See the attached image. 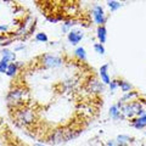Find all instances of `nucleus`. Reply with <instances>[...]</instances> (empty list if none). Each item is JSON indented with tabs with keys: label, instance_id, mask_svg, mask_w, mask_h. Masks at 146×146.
Here are the masks:
<instances>
[{
	"label": "nucleus",
	"instance_id": "obj_25",
	"mask_svg": "<svg viewBox=\"0 0 146 146\" xmlns=\"http://www.w3.org/2000/svg\"><path fill=\"white\" fill-rule=\"evenodd\" d=\"M9 31V26H0V32H4V33H6Z\"/></svg>",
	"mask_w": 146,
	"mask_h": 146
},
{
	"label": "nucleus",
	"instance_id": "obj_22",
	"mask_svg": "<svg viewBox=\"0 0 146 146\" xmlns=\"http://www.w3.org/2000/svg\"><path fill=\"white\" fill-rule=\"evenodd\" d=\"M94 50H95V51H96L98 54H100V55H104L105 54V48H104V45L102 44H94Z\"/></svg>",
	"mask_w": 146,
	"mask_h": 146
},
{
	"label": "nucleus",
	"instance_id": "obj_17",
	"mask_svg": "<svg viewBox=\"0 0 146 146\" xmlns=\"http://www.w3.org/2000/svg\"><path fill=\"white\" fill-rule=\"evenodd\" d=\"M131 138L130 136H127V135H118L117 136V140H116V144L117 146H127L128 141H130Z\"/></svg>",
	"mask_w": 146,
	"mask_h": 146
},
{
	"label": "nucleus",
	"instance_id": "obj_4",
	"mask_svg": "<svg viewBox=\"0 0 146 146\" xmlns=\"http://www.w3.org/2000/svg\"><path fill=\"white\" fill-rule=\"evenodd\" d=\"M16 122H20L22 125H31L35 121V113L28 106H22L15 110Z\"/></svg>",
	"mask_w": 146,
	"mask_h": 146
},
{
	"label": "nucleus",
	"instance_id": "obj_16",
	"mask_svg": "<svg viewBox=\"0 0 146 146\" xmlns=\"http://www.w3.org/2000/svg\"><path fill=\"white\" fill-rule=\"evenodd\" d=\"M74 55L78 60H82V61H85L86 60V52H85V49L82 48V46H78L76 50H74Z\"/></svg>",
	"mask_w": 146,
	"mask_h": 146
},
{
	"label": "nucleus",
	"instance_id": "obj_23",
	"mask_svg": "<svg viewBox=\"0 0 146 146\" xmlns=\"http://www.w3.org/2000/svg\"><path fill=\"white\" fill-rule=\"evenodd\" d=\"M7 67H9V62L0 60V73H6Z\"/></svg>",
	"mask_w": 146,
	"mask_h": 146
},
{
	"label": "nucleus",
	"instance_id": "obj_9",
	"mask_svg": "<svg viewBox=\"0 0 146 146\" xmlns=\"http://www.w3.org/2000/svg\"><path fill=\"white\" fill-rule=\"evenodd\" d=\"M99 73H100V77H101V80L104 84L110 85L111 83V78H110V74H108V65H104L99 68Z\"/></svg>",
	"mask_w": 146,
	"mask_h": 146
},
{
	"label": "nucleus",
	"instance_id": "obj_12",
	"mask_svg": "<svg viewBox=\"0 0 146 146\" xmlns=\"http://www.w3.org/2000/svg\"><path fill=\"white\" fill-rule=\"evenodd\" d=\"M110 117L112 118V119H123V117L122 116V112H121V108L118 107V105H112L111 107H110Z\"/></svg>",
	"mask_w": 146,
	"mask_h": 146
},
{
	"label": "nucleus",
	"instance_id": "obj_8",
	"mask_svg": "<svg viewBox=\"0 0 146 146\" xmlns=\"http://www.w3.org/2000/svg\"><path fill=\"white\" fill-rule=\"evenodd\" d=\"M88 89L91 91V93L99 94V93H101V91L104 90V84L101 83V82H99L96 78H94V77H93V78L89 80Z\"/></svg>",
	"mask_w": 146,
	"mask_h": 146
},
{
	"label": "nucleus",
	"instance_id": "obj_6",
	"mask_svg": "<svg viewBox=\"0 0 146 146\" xmlns=\"http://www.w3.org/2000/svg\"><path fill=\"white\" fill-rule=\"evenodd\" d=\"M91 15H93V17H94V21L96 22L99 26H104L105 22L107 21L106 16H105V12L102 10V7L99 6V5H94L93 11H91Z\"/></svg>",
	"mask_w": 146,
	"mask_h": 146
},
{
	"label": "nucleus",
	"instance_id": "obj_1",
	"mask_svg": "<svg viewBox=\"0 0 146 146\" xmlns=\"http://www.w3.org/2000/svg\"><path fill=\"white\" fill-rule=\"evenodd\" d=\"M82 133L80 129H72V128H67V127H62L58 129H55L51 135H50V141L54 145L57 144H63L68 140H72L79 136Z\"/></svg>",
	"mask_w": 146,
	"mask_h": 146
},
{
	"label": "nucleus",
	"instance_id": "obj_15",
	"mask_svg": "<svg viewBox=\"0 0 146 146\" xmlns=\"http://www.w3.org/2000/svg\"><path fill=\"white\" fill-rule=\"evenodd\" d=\"M18 67L17 66V63L15 62H11V63H9V67H7V71H6V76H9V77H15L16 76V73L18 72Z\"/></svg>",
	"mask_w": 146,
	"mask_h": 146
},
{
	"label": "nucleus",
	"instance_id": "obj_14",
	"mask_svg": "<svg viewBox=\"0 0 146 146\" xmlns=\"http://www.w3.org/2000/svg\"><path fill=\"white\" fill-rule=\"evenodd\" d=\"M136 96H138V93H136V91H129V93H125L122 96V99L119 100V102H118V104H125V101L127 102H130L131 99L136 98Z\"/></svg>",
	"mask_w": 146,
	"mask_h": 146
},
{
	"label": "nucleus",
	"instance_id": "obj_3",
	"mask_svg": "<svg viewBox=\"0 0 146 146\" xmlns=\"http://www.w3.org/2000/svg\"><path fill=\"white\" fill-rule=\"evenodd\" d=\"M27 91L23 90L22 88H15L9 91L7 96H6V101H7V105L9 107L11 108H18V107H22V106H26L23 104L25 102V95H26Z\"/></svg>",
	"mask_w": 146,
	"mask_h": 146
},
{
	"label": "nucleus",
	"instance_id": "obj_10",
	"mask_svg": "<svg viewBox=\"0 0 146 146\" xmlns=\"http://www.w3.org/2000/svg\"><path fill=\"white\" fill-rule=\"evenodd\" d=\"M131 125L136 129H144L146 127V113L140 117H135L134 119H131Z\"/></svg>",
	"mask_w": 146,
	"mask_h": 146
},
{
	"label": "nucleus",
	"instance_id": "obj_5",
	"mask_svg": "<svg viewBox=\"0 0 146 146\" xmlns=\"http://www.w3.org/2000/svg\"><path fill=\"white\" fill-rule=\"evenodd\" d=\"M40 62L45 68H57L62 66V58L50 54H44L40 57Z\"/></svg>",
	"mask_w": 146,
	"mask_h": 146
},
{
	"label": "nucleus",
	"instance_id": "obj_7",
	"mask_svg": "<svg viewBox=\"0 0 146 146\" xmlns=\"http://www.w3.org/2000/svg\"><path fill=\"white\" fill-rule=\"evenodd\" d=\"M83 32H80L78 29H73V31H70L67 34V40L70 42L72 45H78L82 39H83Z\"/></svg>",
	"mask_w": 146,
	"mask_h": 146
},
{
	"label": "nucleus",
	"instance_id": "obj_21",
	"mask_svg": "<svg viewBox=\"0 0 146 146\" xmlns=\"http://www.w3.org/2000/svg\"><path fill=\"white\" fill-rule=\"evenodd\" d=\"M35 40L42 42V43H46V42H49V38H48V35L45 33H43V32H39V33L35 34Z\"/></svg>",
	"mask_w": 146,
	"mask_h": 146
},
{
	"label": "nucleus",
	"instance_id": "obj_26",
	"mask_svg": "<svg viewBox=\"0 0 146 146\" xmlns=\"http://www.w3.org/2000/svg\"><path fill=\"white\" fill-rule=\"evenodd\" d=\"M34 146H46V145H43V144H35Z\"/></svg>",
	"mask_w": 146,
	"mask_h": 146
},
{
	"label": "nucleus",
	"instance_id": "obj_18",
	"mask_svg": "<svg viewBox=\"0 0 146 146\" xmlns=\"http://www.w3.org/2000/svg\"><path fill=\"white\" fill-rule=\"evenodd\" d=\"M118 86L122 89L123 93H129V91L133 89V86H131V84H129L128 82L125 80H121V79H118Z\"/></svg>",
	"mask_w": 146,
	"mask_h": 146
},
{
	"label": "nucleus",
	"instance_id": "obj_13",
	"mask_svg": "<svg viewBox=\"0 0 146 146\" xmlns=\"http://www.w3.org/2000/svg\"><path fill=\"white\" fill-rule=\"evenodd\" d=\"M15 58H16V54L13 51H10L9 49H3L1 50V60L11 63L12 61H15Z\"/></svg>",
	"mask_w": 146,
	"mask_h": 146
},
{
	"label": "nucleus",
	"instance_id": "obj_20",
	"mask_svg": "<svg viewBox=\"0 0 146 146\" xmlns=\"http://www.w3.org/2000/svg\"><path fill=\"white\" fill-rule=\"evenodd\" d=\"M107 6L110 7V10L113 12V11L118 10V9L122 6V4L119 1H116V0H108V1H107Z\"/></svg>",
	"mask_w": 146,
	"mask_h": 146
},
{
	"label": "nucleus",
	"instance_id": "obj_11",
	"mask_svg": "<svg viewBox=\"0 0 146 146\" xmlns=\"http://www.w3.org/2000/svg\"><path fill=\"white\" fill-rule=\"evenodd\" d=\"M96 35H98V39L100 44H105L107 40V29L105 26H99L98 29H96Z\"/></svg>",
	"mask_w": 146,
	"mask_h": 146
},
{
	"label": "nucleus",
	"instance_id": "obj_19",
	"mask_svg": "<svg viewBox=\"0 0 146 146\" xmlns=\"http://www.w3.org/2000/svg\"><path fill=\"white\" fill-rule=\"evenodd\" d=\"M78 22H77L76 20H67V21H65V23L62 25V32L63 33H67L68 34V29L71 28V27H73V26H76Z\"/></svg>",
	"mask_w": 146,
	"mask_h": 146
},
{
	"label": "nucleus",
	"instance_id": "obj_27",
	"mask_svg": "<svg viewBox=\"0 0 146 146\" xmlns=\"http://www.w3.org/2000/svg\"><path fill=\"white\" fill-rule=\"evenodd\" d=\"M145 135H146V133H145Z\"/></svg>",
	"mask_w": 146,
	"mask_h": 146
},
{
	"label": "nucleus",
	"instance_id": "obj_2",
	"mask_svg": "<svg viewBox=\"0 0 146 146\" xmlns=\"http://www.w3.org/2000/svg\"><path fill=\"white\" fill-rule=\"evenodd\" d=\"M118 107L121 108L122 116L127 117V118H131V117H140L146 113L144 110L143 105L139 101H130L127 104H118Z\"/></svg>",
	"mask_w": 146,
	"mask_h": 146
},
{
	"label": "nucleus",
	"instance_id": "obj_24",
	"mask_svg": "<svg viewBox=\"0 0 146 146\" xmlns=\"http://www.w3.org/2000/svg\"><path fill=\"white\" fill-rule=\"evenodd\" d=\"M110 90H111L112 91V93H113V91H115L117 88H118V79H115V80H111V83H110Z\"/></svg>",
	"mask_w": 146,
	"mask_h": 146
}]
</instances>
